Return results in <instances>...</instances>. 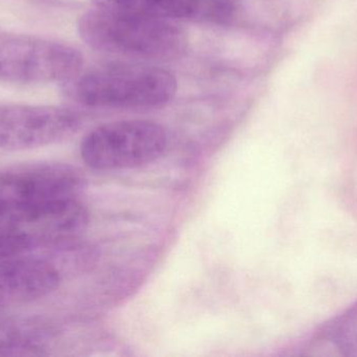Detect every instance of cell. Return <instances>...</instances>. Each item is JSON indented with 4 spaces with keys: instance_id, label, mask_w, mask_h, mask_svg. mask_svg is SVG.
<instances>
[{
    "instance_id": "obj_1",
    "label": "cell",
    "mask_w": 357,
    "mask_h": 357,
    "mask_svg": "<svg viewBox=\"0 0 357 357\" xmlns=\"http://www.w3.org/2000/svg\"><path fill=\"white\" fill-rule=\"evenodd\" d=\"M77 31L92 50L144 60H176L188 46L186 31L172 20L98 6L79 17Z\"/></svg>"
},
{
    "instance_id": "obj_2",
    "label": "cell",
    "mask_w": 357,
    "mask_h": 357,
    "mask_svg": "<svg viewBox=\"0 0 357 357\" xmlns=\"http://www.w3.org/2000/svg\"><path fill=\"white\" fill-rule=\"evenodd\" d=\"M73 81L77 102L91 108L153 110L169 104L178 90L171 71L142 63L98 67Z\"/></svg>"
},
{
    "instance_id": "obj_3",
    "label": "cell",
    "mask_w": 357,
    "mask_h": 357,
    "mask_svg": "<svg viewBox=\"0 0 357 357\" xmlns=\"http://www.w3.org/2000/svg\"><path fill=\"white\" fill-rule=\"evenodd\" d=\"M88 224L89 212L77 197L44 203L0 201V260L70 240Z\"/></svg>"
},
{
    "instance_id": "obj_4",
    "label": "cell",
    "mask_w": 357,
    "mask_h": 357,
    "mask_svg": "<svg viewBox=\"0 0 357 357\" xmlns=\"http://www.w3.org/2000/svg\"><path fill=\"white\" fill-rule=\"evenodd\" d=\"M169 146L167 130L156 122L127 119L105 124L81 143L84 163L96 171L135 169L160 159Z\"/></svg>"
},
{
    "instance_id": "obj_5",
    "label": "cell",
    "mask_w": 357,
    "mask_h": 357,
    "mask_svg": "<svg viewBox=\"0 0 357 357\" xmlns=\"http://www.w3.org/2000/svg\"><path fill=\"white\" fill-rule=\"evenodd\" d=\"M84 58L73 46L31 35L0 37V79L21 84L71 82Z\"/></svg>"
},
{
    "instance_id": "obj_6",
    "label": "cell",
    "mask_w": 357,
    "mask_h": 357,
    "mask_svg": "<svg viewBox=\"0 0 357 357\" xmlns=\"http://www.w3.org/2000/svg\"><path fill=\"white\" fill-rule=\"evenodd\" d=\"M81 119L70 109L44 105H0V150L23 151L73 136Z\"/></svg>"
},
{
    "instance_id": "obj_7",
    "label": "cell",
    "mask_w": 357,
    "mask_h": 357,
    "mask_svg": "<svg viewBox=\"0 0 357 357\" xmlns=\"http://www.w3.org/2000/svg\"><path fill=\"white\" fill-rule=\"evenodd\" d=\"M86 180L67 163H37L0 172V201L44 203L79 196Z\"/></svg>"
},
{
    "instance_id": "obj_8",
    "label": "cell",
    "mask_w": 357,
    "mask_h": 357,
    "mask_svg": "<svg viewBox=\"0 0 357 357\" xmlns=\"http://www.w3.org/2000/svg\"><path fill=\"white\" fill-rule=\"evenodd\" d=\"M61 283L58 268L43 259L17 256L0 260V297L33 301L54 293Z\"/></svg>"
},
{
    "instance_id": "obj_9",
    "label": "cell",
    "mask_w": 357,
    "mask_h": 357,
    "mask_svg": "<svg viewBox=\"0 0 357 357\" xmlns=\"http://www.w3.org/2000/svg\"><path fill=\"white\" fill-rule=\"evenodd\" d=\"M94 6L175 20V19L199 18L201 0H92Z\"/></svg>"
},
{
    "instance_id": "obj_10",
    "label": "cell",
    "mask_w": 357,
    "mask_h": 357,
    "mask_svg": "<svg viewBox=\"0 0 357 357\" xmlns=\"http://www.w3.org/2000/svg\"><path fill=\"white\" fill-rule=\"evenodd\" d=\"M44 342L35 331H14L0 339V356L23 357L46 356Z\"/></svg>"
},
{
    "instance_id": "obj_11",
    "label": "cell",
    "mask_w": 357,
    "mask_h": 357,
    "mask_svg": "<svg viewBox=\"0 0 357 357\" xmlns=\"http://www.w3.org/2000/svg\"><path fill=\"white\" fill-rule=\"evenodd\" d=\"M1 299H2V298L0 297V305H1Z\"/></svg>"
}]
</instances>
